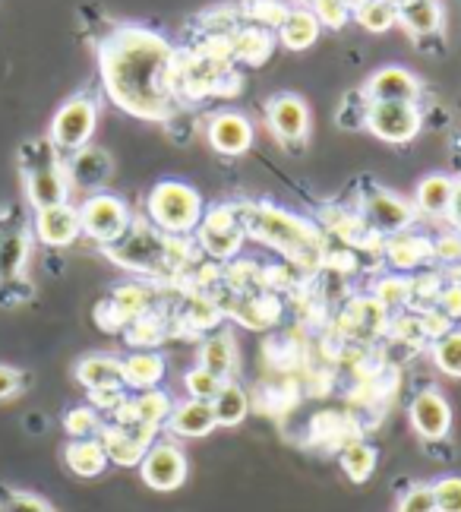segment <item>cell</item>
<instances>
[{
  "label": "cell",
  "instance_id": "obj_49",
  "mask_svg": "<svg viewBox=\"0 0 461 512\" xmlns=\"http://www.w3.org/2000/svg\"><path fill=\"white\" fill-rule=\"evenodd\" d=\"M127 389H105V392H89V405L98 415H114V411L124 405Z\"/></svg>",
  "mask_w": 461,
  "mask_h": 512
},
{
  "label": "cell",
  "instance_id": "obj_26",
  "mask_svg": "<svg viewBox=\"0 0 461 512\" xmlns=\"http://www.w3.org/2000/svg\"><path fill=\"white\" fill-rule=\"evenodd\" d=\"M98 440H102V446L108 452V462L117 468H139V462H143L146 449H149L146 443H139L127 427L111 424V421H105Z\"/></svg>",
  "mask_w": 461,
  "mask_h": 512
},
{
  "label": "cell",
  "instance_id": "obj_9",
  "mask_svg": "<svg viewBox=\"0 0 461 512\" xmlns=\"http://www.w3.org/2000/svg\"><path fill=\"white\" fill-rule=\"evenodd\" d=\"M364 127L376 140L405 146L420 133V127H424V111L414 102H370Z\"/></svg>",
  "mask_w": 461,
  "mask_h": 512
},
{
  "label": "cell",
  "instance_id": "obj_50",
  "mask_svg": "<svg viewBox=\"0 0 461 512\" xmlns=\"http://www.w3.org/2000/svg\"><path fill=\"white\" fill-rule=\"evenodd\" d=\"M436 307L443 310L449 320H458V317H461V285L449 282V285L439 288V294H436Z\"/></svg>",
  "mask_w": 461,
  "mask_h": 512
},
{
  "label": "cell",
  "instance_id": "obj_32",
  "mask_svg": "<svg viewBox=\"0 0 461 512\" xmlns=\"http://www.w3.org/2000/svg\"><path fill=\"white\" fill-rule=\"evenodd\" d=\"M105 301L120 313V320H124V323H133L139 317H146V313H152V291L143 282L117 285Z\"/></svg>",
  "mask_w": 461,
  "mask_h": 512
},
{
  "label": "cell",
  "instance_id": "obj_10",
  "mask_svg": "<svg viewBox=\"0 0 461 512\" xmlns=\"http://www.w3.org/2000/svg\"><path fill=\"white\" fill-rule=\"evenodd\" d=\"M187 452L180 449L174 440H155L143 462H139V478L149 490H158V494H171V490H180L187 481Z\"/></svg>",
  "mask_w": 461,
  "mask_h": 512
},
{
  "label": "cell",
  "instance_id": "obj_42",
  "mask_svg": "<svg viewBox=\"0 0 461 512\" xmlns=\"http://www.w3.org/2000/svg\"><path fill=\"white\" fill-rule=\"evenodd\" d=\"M436 512H461V475H443L433 484Z\"/></svg>",
  "mask_w": 461,
  "mask_h": 512
},
{
  "label": "cell",
  "instance_id": "obj_21",
  "mask_svg": "<svg viewBox=\"0 0 461 512\" xmlns=\"http://www.w3.org/2000/svg\"><path fill=\"white\" fill-rule=\"evenodd\" d=\"M165 430L174 440H203L212 430H218V424H215L209 402L184 399V402H174V411H171Z\"/></svg>",
  "mask_w": 461,
  "mask_h": 512
},
{
  "label": "cell",
  "instance_id": "obj_44",
  "mask_svg": "<svg viewBox=\"0 0 461 512\" xmlns=\"http://www.w3.org/2000/svg\"><path fill=\"white\" fill-rule=\"evenodd\" d=\"M35 298V285L29 275L16 279H0V307H23Z\"/></svg>",
  "mask_w": 461,
  "mask_h": 512
},
{
  "label": "cell",
  "instance_id": "obj_17",
  "mask_svg": "<svg viewBox=\"0 0 461 512\" xmlns=\"http://www.w3.org/2000/svg\"><path fill=\"white\" fill-rule=\"evenodd\" d=\"M171 411H174V399L158 386V389H146V392H136V396H127L124 405L111 415V421L114 424H146V427L162 430L171 418Z\"/></svg>",
  "mask_w": 461,
  "mask_h": 512
},
{
  "label": "cell",
  "instance_id": "obj_54",
  "mask_svg": "<svg viewBox=\"0 0 461 512\" xmlns=\"http://www.w3.org/2000/svg\"><path fill=\"white\" fill-rule=\"evenodd\" d=\"M345 4H348V10H351V16H354V10H357V7H364L367 0H345Z\"/></svg>",
  "mask_w": 461,
  "mask_h": 512
},
{
  "label": "cell",
  "instance_id": "obj_55",
  "mask_svg": "<svg viewBox=\"0 0 461 512\" xmlns=\"http://www.w3.org/2000/svg\"><path fill=\"white\" fill-rule=\"evenodd\" d=\"M452 282H455V285H461V263H458V266H452Z\"/></svg>",
  "mask_w": 461,
  "mask_h": 512
},
{
  "label": "cell",
  "instance_id": "obj_14",
  "mask_svg": "<svg viewBox=\"0 0 461 512\" xmlns=\"http://www.w3.org/2000/svg\"><path fill=\"white\" fill-rule=\"evenodd\" d=\"M64 171H67V181H70V190L76 193H98L105 190V184L111 181L114 174V159L102 149V146H83L79 152L67 155L64 159Z\"/></svg>",
  "mask_w": 461,
  "mask_h": 512
},
{
  "label": "cell",
  "instance_id": "obj_13",
  "mask_svg": "<svg viewBox=\"0 0 461 512\" xmlns=\"http://www.w3.org/2000/svg\"><path fill=\"white\" fill-rule=\"evenodd\" d=\"M244 225L237 222V209L234 206H215L212 212L203 215V225H199V241L203 250L215 260H231L244 247Z\"/></svg>",
  "mask_w": 461,
  "mask_h": 512
},
{
  "label": "cell",
  "instance_id": "obj_6",
  "mask_svg": "<svg viewBox=\"0 0 461 512\" xmlns=\"http://www.w3.org/2000/svg\"><path fill=\"white\" fill-rule=\"evenodd\" d=\"M111 263L130 272H162L171 269L168 263V238L149 222H133L120 241L102 247Z\"/></svg>",
  "mask_w": 461,
  "mask_h": 512
},
{
  "label": "cell",
  "instance_id": "obj_34",
  "mask_svg": "<svg viewBox=\"0 0 461 512\" xmlns=\"http://www.w3.org/2000/svg\"><path fill=\"white\" fill-rule=\"evenodd\" d=\"M373 301L383 307L386 313L402 310L411 304V279H405L402 272H389L373 285Z\"/></svg>",
  "mask_w": 461,
  "mask_h": 512
},
{
  "label": "cell",
  "instance_id": "obj_8",
  "mask_svg": "<svg viewBox=\"0 0 461 512\" xmlns=\"http://www.w3.org/2000/svg\"><path fill=\"white\" fill-rule=\"evenodd\" d=\"M32 244H35L32 219H26L23 206L13 203L0 209V279L26 275Z\"/></svg>",
  "mask_w": 461,
  "mask_h": 512
},
{
  "label": "cell",
  "instance_id": "obj_7",
  "mask_svg": "<svg viewBox=\"0 0 461 512\" xmlns=\"http://www.w3.org/2000/svg\"><path fill=\"white\" fill-rule=\"evenodd\" d=\"M95 127H98V102H95V95L79 92V95L67 98V102L57 108V114L51 117L48 140L67 159V155H73V152H79L83 146L92 143Z\"/></svg>",
  "mask_w": 461,
  "mask_h": 512
},
{
  "label": "cell",
  "instance_id": "obj_12",
  "mask_svg": "<svg viewBox=\"0 0 461 512\" xmlns=\"http://www.w3.org/2000/svg\"><path fill=\"white\" fill-rule=\"evenodd\" d=\"M408 418H411L414 433L424 443H443L452 430V405L446 399V392L436 386L420 389L411 399Z\"/></svg>",
  "mask_w": 461,
  "mask_h": 512
},
{
  "label": "cell",
  "instance_id": "obj_39",
  "mask_svg": "<svg viewBox=\"0 0 461 512\" xmlns=\"http://www.w3.org/2000/svg\"><path fill=\"white\" fill-rule=\"evenodd\" d=\"M225 383L215 377V373H209L206 367H190L184 373V389H187V399H196V402H212L218 396V389H222Z\"/></svg>",
  "mask_w": 461,
  "mask_h": 512
},
{
  "label": "cell",
  "instance_id": "obj_1",
  "mask_svg": "<svg viewBox=\"0 0 461 512\" xmlns=\"http://www.w3.org/2000/svg\"><path fill=\"white\" fill-rule=\"evenodd\" d=\"M177 51L162 32L117 26L98 42V73L111 105L139 121H168L180 111Z\"/></svg>",
  "mask_w": 461,
  "mask_h": 512
},
{
  "label": "cell",
  "instance_id": "obj_15",
  "mask_svg": "<svg viewBox=\"0 0 461 512\" xmlns=\"http://www.w3.org/2000/svg\"><path fill=\"white\" fill-rule=\"evenodd\" d=\"M32 234L35 241L48 250L73 247L83 238V225H79V209L73 203H60L51 209H38L32 215Z\"/></svg>",
  "mask_w": 461,
  "mask_h": 512
},
{
  "label": "cell",
  "instance_id": "obj_22",
  "mask_svg": "<svg viewBox=\"0 0 461 512\" xmlns=\"http://www.w3.org/2000/svg\"><path fill=\"white\" fill-rule=\"evenodd\" d=\"M386 260L398 272H411L433 260V241L420 231H402L386 238Z\"/></svg>",
  "mask_w": 461,
  "mask_h": 512
},
{
  "label": "cell",
  "instance_id": "obj_2",
  "mask_svg": "<svg viewBox=\"0 0 461 512\" xmlns=\"http://www.w3.org/2000/svg\"><path fill=\"white\" fill-rule=\"evenodd\" d=\"M19 174H23L26 203L32 212L70 203V181L64 171V155L54 149L48 136H35L19 149Z\"/></svg>",
  "mask_w": 461,
  "mask_h": 512
},
{
  "label": "cell",
  "instance_id": "obj_48",
  "mask_svg": "<svg viewBox=\"0 0 461 512\" xmlns=\"http://www.w3.org/2000/svg\"><path fill=\"white\" fill-rule=\"evenodd\" d=\"M433 260H439L443 266H458L461 263V234L449 231V234H439L433 241Z\"/></svg>",
  "mask_w": 461,
  "mask_h": 512
},
{
  "label": "cell",
  "instance_id": "obj_43",
  "mask_svg": "<svg viewBox=\"0 0 461 512\" xmlns=\"http://www.w3.org/2000/svg\"><path fill=\"white\" fill-rule=\"evenodd\" d=\"M310 10L319 19V26H326V29H342L351 19L345 0H310Z\"/></svg>",
  "mask_w": 461,
  "mask_h": 512
},
{
  "label": "cell",
  "instance_id": "obj_41",
  "mask_svg": "<svg viewBox=\"0 0 461 512\" xmlns=\"http://www.w3.org/2000/svg\"><path fill=\"white\" fill-rule=\"evenodd\" d=\"M288 13H291V7L282 4V0H253V7H250L253 26L266 29V32H278V29H282Z\"/></svg>",
  "mask_w": 461,
  "mask_h": 512
},
{
  "label": "cell",
  "instance_id": "obj_37",
  "mask_svg": "<svg viewBox=\"0 0 461 512\" xmlns=\"http://www.w3.org/2000/svg\"><path fill=\"white\" fill-rule=\"evenodd\" d=\"M124 339L133 351H155V345H162V339H165V323L152 317V313H146V317L127 323Z\"/></svg>",
  "mask_w": 461,
  "mask_h": 512
},
{
  "label": "cell",
  "instance_id": "obj_5",
  "mask_svg": "<svg viewBox=\"0 0 461 512\" xmlns=\"http://www.w3.org/2000/svg\"><path fill=\"white\" fill-rule=\"evenodd\" d=\"M76 209H79V225H83V238H89L98 247L120 241L136 222L127 200H120L117 193H108V190L83 196V203Z\"/></svg>",
  "mask_w": 461,
  "mask_h": 512
},
{
  "label": "cell",
  "instance_id": "obj_18",
  "mask_svg": "<svg viewBox=\"0 0 461 512\" xmlns=\"http://www.w3.org/2000/svg\"><path fill=\"white\" fill-rule=\"evenodd\" d=\"M253 124H250V117L247 114H240V111H218L209 127H206V140L209 146L218 152V155H244L250 146H253Z\"/></svg>",
  "mask_w": 461,
  "mask_h": 512
},
{
  "label": "cell",
  "instance_id": "obj_23",
  "mask_svg": "<svg viewBox=\"0 0 461 512\" xmlns=\"http://www.w3.org/2000/svg\"><path fill=\"white\" fill-rule=\"evenodd\" d=\"M452 193H455V177H449V174H427V177H420V184L414 190V209H417V215H427V219H449Z\"/></svg>",
  "mask_w": 461,
  "mask_h": 512
},
{
  "label": "cell",
  "instance_id": "obj_11",
  "mask_svg": "<svg viewBox=\"0 0 461 512\" xmlns=\"http://www.w3.org/2000/svg\"><path fill=\"white\" fill-rule=\"evenodd\" d=\"M360 215H364V225L373 228L376 234H383V238L411 231V225L417 222L414 203H408L405 196H398L392 190H373L364 200V206H360Z\"/></svg>",
  "mask_w": 461,
  "mask_h": 512
},
{
  "label": "cell",
  "instance_id": "obj_47",
  "mask_svg": "<svg viewBox=\"0 0 461 512\" xmlns=\"http://www.w3.org/2000/svg\"><path fill=\"white\" fill-rule=\"evenodd\" d=\"M417 323H420V332H424V339H430V342H436L439 336H446L449 329H455L452 320L439 307H424V313L417 317Z\"/></svg>",
  "mask_w": 461,
  "mask_h": 512
},
{
  "label": "cell",
  "instance_id": "obj_52",
  "mask_svg": "<svg viewBox=\"0 0 461 512\" xmlns=\"http://www.w3.org/2000/svg\"><path fill=\"white\" fill-rule=\"evenodd\" d=\"M26 430H29V433H45V430H48L45 415H38V411H32V415H26Z\"/></svg>",
  "mask_w": 461,
  "mask_h": 512
},
{
  "label": "cell",
  "instance_id": "obj_4",
  "mask_svg": "<svg viewBox=\"0 0 461 512\" xmlns=\"http://www.w3.org/2000/svg\"><path fill=\"white\" fill-rule=\"evenodd\" d=\"M203 215V196L187 181H158L146 196V222L165 238H190L203 225Z\"/></svg>",
  "mask_w": 461,
  "mask_h": 512
},
{
  "label": "cell",
  "instance_id": "obj_31",
  "mask_svg": "<svg viewBox=\"0 0 461 512\" xmlns=\"http://www.w3.org/2000/svg\"><path fill=\"white\" fill-rule=\"evenodd\" d=\"M376 462H379V452L367 440H348V443H342V449H338V465H342L348 481H354V484L370 481L376 471Z\"/></svg>",
  "mask_w": 461,
  "mask_h": 512
},
{
  "label": "cell",
  "instance_id": "obj_30",
  "mask_svg": "<svg viewBox=\"0 0 461 512\" xmlns=\"http://www.w3.org/2000/svg\"><path fill=\"white\" fill-rule=\"evenodd\" d=\"M209 405H212V415H215L218 427H237V424H244L247 415H250L247 389L240 383H234V380H228L222 389H218V396Z\"/></svg>",
  "mask_w": 461,
  "mask_h": 512
},
{
  "label": "cell",
  "instance_id": "obj_38",
  "mask_svg": "<svg viewBox=\"0 0 461 512\" xmlns=\"http://www.w3.org/2000/svg\"><path fill=\"white\" fill-rule=\"evenodd\" d=\"M354 19L360 29H367L373 35H383L398 26V10H392L386 0H367L364 7L354 10Z\"/></svg>",
  "mask_w": 461,
  "mask_h": 512
},
{
  "label": "cell",
  "instance_id": "obj_3",
  "mask_svg": "<svg viewBox=\"0 0 461 512\" xmlns=\"http://www.w3.org/2000/svg\"><path fill=\"white\" fill-rule=\"evenodd\" d=\"M244 231L250 238L269 244L272 250L291 256V260H304V256H316L319 247H323V238H319V228L300 215L278 209V206H253L244 215Z\"/></svg>",
  "mask_w": 461,
  "mask_h": 512
},
{
  "label": "cell",
  "instance_id": "obj_45",
  "mask_svg": "<svg viewBox=\"0 0 461 512\" xmlns=\"http://www.w3.org/2000/svg\"><path fill=\"white\" fill-rule=\"evenodd\" d=\"M395 512H436L433 487L430 484H411L402 494V500H398Z\"/></svg>",
  "mask_w": 461,
  "mask_h": 512
},
{
  "label": "cell",
  "instance_id": "obj_28",
  "mask_svg": "<svg viewBox=\"0 0 461 512\" xmlns=\"http://www.w3.org/2000/svg\"><path fill=\"white\" fill-rule=\"evenodd\" d=\"M272 51H275V35L259 26L237 29L231 35V57L247 67H259L263 61H269Z\"/></svg>",
  "mask_w": 461,
  "mask_h": 512
},
{
  "label": "cell",
  "instance_id": "obj_35",
  "mask_svg": "<svg viewBox=\"0 0 461 512\" xmlns=\"http://www.w3.org/2000/svg\"><path fill=\"white\" fill-rule=\"evenodd\" d=\"M105 427V415H98V411L86 402V405H73L64 411V430L70 440H92L98 437Z\"/></svg>",
  "mask_w": 461,
  "mask_h": 512
},
{
  "label": "cell",
  "instance_id": "obj_53",
  "mask_svg": "<svg viewBox=\"0 0 461 512\" xmlns=\"http://www.w3.org/2000/svg\"><path fill=\"white\" fill-rule=\"evenodd\" d=\"M386 4H389L392 10H398V13H402V10H405L408 4H414V0H386Z\"/></svg>",
  "mask_w": 461,
  "mask_h": 512
},
{
  "label": "cell",
  "instance_id": "obj_29",
  "mask_svg": "<svg viewBox=\"0 0 461 512\" xmlns=\"http://www.w3.org/2000/svg\"><path fill=\"white\" fill-rule=\"evenodd\" d=\"M319 32H323V26H319V19L313 16L310 7H294L288 13V19L282 23V29H278V42H282L288 51H307L316 45Z\"/></svg>",
  "mask_w": 461,
  "mask_h": 512
},
{
  "label": "cell",
  "instance_id": "obj_40",
  "mask_svg": "<svg viewBox=\"0 0 461 512\" xmlns=\"http://www.w3.org/2000/svg\"><path fill=\"white\" fill-rule=\"evenodd\" d=\"M0 512H57V509L38 494H29V490L0 487Z\"/></svg>",
  "mask_w": 461,
  "mask_h": 512
},
{
  "label": "cell",
  "instance_id": "obj_51",
  "mask_svg": "<svg viewBox=\"0 0 461 512\" xmlns=\"http://www.w3.org/2000/svg\"><path fill=\"white\" fill-rule=\"evenodd\" d=\"M449 222L455 231H461V177H455V193H452V209H449Z\"/></svg>",
  "mask_w": 461,
  "mask_h": 512
},
{
  "label": "cell",
  "instance_id": "obj_46",
  "mask_svg": "<svg viewBox=\"0 0 461 512\" xmlns=\"http://www.w3.org/2000/svg\"><path fill=\"white\" fill-rule=\"evenodd\" d=\"M32 377L26 370H19L13 364H0V402H10L16 396H23V392L29 389Z\"/></svg>",
  "mask_w": 461,
  "mask_h": 512
},
{
  "label": "cell",
  "instance_id": "obj_33",
  "mask_svg": "<svg viewBox=\"0 0 461 512\" xmlns=\"http://www.w3.org/2000/svg\"><path fill=\"white\" fill-rule=\"evenodd\" d=\"M398 23L411 35H433L443 29V7L436 0H414V4H408L398 13Z\"/></svg>",
  "mask_w": 461,
  "mask_h": 512
},
{
  "label": "cell",
  "instance_id": "obj_20",
  "mask_svg": "<svg viewBox=\"0 0 461 512\" xmlns=\"http://www.w3.org/2000/svg\"><path fill=\"white\" fill-rule=\"evenodd\" d=\"M364 95L370 98V102H414L420 98V80L405 70V67H379L367 86H364Z\"/></svg>",
  "mask_w": 461,
  "mask_h": 512
},
{
  "label": "cell",
  "instance_id": "obj_27",
  "mask_svg": "<svg viewBox=\"0 0 461 512\" xmlns=\"http://www.w3.org/2000/svg\"><path fill=\"white\" fill-rule=\"evenodd\" d=\"M199 367H206L215 373L218 380L228 383L237 370V345L231 339V332H215L203 345H199Z\"/></svg>",
  "mask_w": 461,
  "mask_h": 512
},
{
  "label": "cell",
  "instance_id": "obj_19",
  "mask_svg": "<svg viewBox=\"0 0 461 512\" xmlns=\"http://www.w3.org/2000/svg\"><path fill=\"white\" fill-rule=\"evenodd\" d=\"M73 377L86 392L127 389L124 386V361H120L117 354H105V351H95V354H86V358H79L73 367Z\"/></svg>",
  "mask_w": 461,
  "mask_h": 512
},
{
  "label": "cell",
  "instance_id": "obj_24",
  "mask_svg": "<svg viewBox=\"0 0 461 512\" xmlns=\"http://www.w3.org/2000/svg\"><path fill=\"white\" fill-rule=\"evenodd\" d=\"M124 361V386L130 392H146L158 389L168 373V364L158 351H130Z\"/></svg>",
  "mask_w": 461,
  "mask_h": 512
},
{
  "label": "cell",
  "instance_id": "obj_16",
  "mask_svg": "<svg viewBox=\"0 0 461 512\" xmlns=\"http://www.w3.org/2000/svg\"><path fill=\"white\" fill-rule=\"evenodd\" d=\"M266 117H269L272 133L278 136V143L294 146V143H304L310 136V108L304 98L294 92H282L269 98Z\"/></svg>",
  "mask_w": 461,
  "mask_h": 512
},
{
  "label": "cell",
  "instance_id": "obj_25",
  "mask_svg": "<svg viewBox=\"0 0 461 512\" xmlns=\"http://www.w3.org/2000/svg\"><path fill=\"white\" fill-rule=\"evenodd\" d=\"M64 465L70 475L92 481V478H102L111 462H108V452H105L102 440L92 437V440H70L64 446Z\"/></svg>",
  "mask_w": 461,
  "mask_h": 512
},
{
  "label": "cell",
  "instance_id": "obj_36",
  "mask_svg": "<svg viewBox=\"0 0 461 512\" xmlns=\"http://www.w3.org/2000/svg\"><path fill=\"white\" fill-rule=\"evenodd\" d=\"M433 364L439 373H446L452 380H461V329H449L446 336H439L430 348Z\"/></svg>",
  "mask_w": 461,
  "mask_h": 512
}]
</instances>
